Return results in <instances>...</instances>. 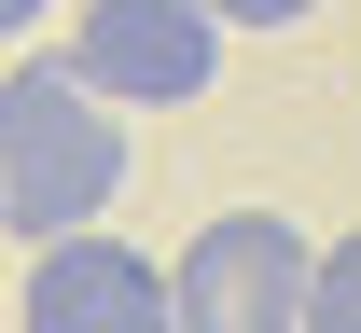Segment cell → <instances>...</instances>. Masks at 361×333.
<instances>
[{
  "label": "cell",
  "mask_w": 361,
  "mask_h": 333,
  "mask_svg": "<svg viewBox=\"0 0 361 333\" xmlns=\"http://www.w3.org/2000/svg\"><path fill=\"white\" fill-rule=\"evenodd\" d=\"M167 278H180V333H306L319 250L292 208H223V222H195Z\"/></svg>",
  "instance_id": "obj_2"
},
{
  "label": "cell",
  "mask_w": 361,
  "mask_h": 333,
  "mask_svg": "<svg viewBox=\"0 0 361 333\" xmlns=\"http://www.w3.org/2000/svg\"><path fill=\"white\" fill-rule=\"evenodd\" d=\"M111 181H126V111L70 56H14L0 70V222H14V250L97 237Z\"/></svg>",
  "instance_id": "obj_1"
},
{
  "label": "cell",
  "mask_w": 361,
  "mask_h": 333,
  "mask_svg": "<svg viewBox=\"0 0 361 333\" xmlns=\"http://www.w3.org/2000/svg\"><path fill=\"white\" fill-rule=\"evenodd\" d=\"M42 14H56V0H0V28H14V56H28V28H42Z\"/></svg>",
  "instance_id": "obj_7"
},
{
  "label": "cell",
  "mask_w": 361,
  "mask_h": 333,
  "mask_svg": "<svg viewBox=\"0 0 361 333\" xmlns=\"http://www.w3.org/2000/svg\"><path fill=\"white\" fill-rule=\"evenodd\" d=\"M209 14H223V28H306L319 0H209Z\"/></svg>",
  "instance_id": "obj_6"
},
{
  "label": "cell",
  "mask_w": 361,
  "mask_h": 333,
  "mask_svg": "<svg viewBox=\"0 0 361 333\" xmlns=\"http://www.w3.org/2000/svg\"><path fill=\"white\" fill-rule=\"evenodd\" d=\"M28 333H180V278L126 237H56L28 250Z\"/></svg>",
  "instance_id": "obj_4"
},
{
  "label": "cell",
  "mask_w": 361,
  "mask_h": 333,
  "mask_svg": "<svg viewBox=\"0 0 361 333\" xmlns=\"http://www.w3.org/2000/svg\"><path fill=\"white\" fill-rule=\"evenodd\" d=\"M70 70L111 111H195L223 84V14L209 0H84L70 14Z\"/></svg>",
  "instance_id": "obj_3"
},
{
  "label": "cell",
  "mask_w": 361,
  "mask_h": 333,
  "mask_svg": "<svg viewBox=\"0 0 361 333\" xmlns=\"http://www.w3.org/2000/svg\"><path fill=\"white\" fill-rule=\"evenodd\" d=\"M306 333H361V222L319 250V291H306Z\"/></svg>",
  "instance_id": "obj_5"
}]
</instances>
